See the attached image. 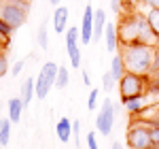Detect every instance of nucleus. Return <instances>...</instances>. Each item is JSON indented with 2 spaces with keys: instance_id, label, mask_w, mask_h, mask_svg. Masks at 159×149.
I'll return each instance as SVG.
<instances>
[{
  "instance_id": "f257e3e1",
  "label": "nucleus",
  "mask_w": 159,
  "mask_h": 149,
  "mask_svg": "<svg viewBox=\"0 0 159 149\" xmlns=\"http://www.w3.org/2000/svg\"><path fill=\"white\" fill-rule=\"evenodd\" d=\"M117 32H119V43L121 45H134V43H140V45H151L155 47V41H157V34L151 30V26L147 22V15L142 13H123L117 22Z\"/></svg>"
},
{
  "instance_id": "f03ea898",
  "label": "nucleus",
  "mask_w": 159,
  "mask_h": 149,
  "mask_svg": "<svg viewBox=\"0 0 159 149\" xmlns=\"http://www.w3.org/2000/svg\"><path fill=\"white\" fill-rule=\"evenodd\" d=\"M119 47H121L119 53L125 62L127 73H134V74L151 73V68H153V47L151 45L134 43V45H119Z\"/></svg>"
},
{
  "instance_id": "7ed1b4c3",
  "label": "nucleus",
  "mask_w": 159,
  "mask_h": 149,
  "mask_svg": "<svg viewBox=\"0 0 159 149\" xmlns=\"http://www.w3.org/2000/svg\"><path fill=\"white\" fill-rule=\"evenodd\" d=\"M30 15V0H4L0 2V17L11 26L13 30L21 28Z\"/></svg>"
},
{
  "instance_id": "20e7f679",
  "label": "nucleus",
  "mask_w": 159,
  "mask_h": 149,
  "mask_svg": "<svg viewBox=\"0 0 159 149\" xmlns=\"http://www.w3.org/2000/svg\"><path fill=\"white\" fill-rule=\"evenodd\" d=\"M125 145L129 149H151L153 147L151 126L147 122H140V119L132 117V124H129L127 134H125Z\"/></svg>"
},
{
  "instance_id": "39448f33",
  "label": "nucleus",
  "mask_w": 159,
  "mask_h": 149,
  "mask_svg": "<svg viewBox=\"0 0 159 149\" xmlns=\"http://www.w3.org/2000/svg\"><path fill=\"white\" fill-rule=\"evenodd\" d=\"M148 92V81L147 74H134V73H125L123 79L119 81V94H121V102L136 96H142Z\"/></svg>"
},
{
  "instance_id": "423d86ee",
  "label": "nucleus",
  "mask_w": 159,
  "mask_h": 149,
  "mask_svg": "<svg viewBox=\"0 0 159 149\" xmlns=\"http://www.w3.org/2000/svg\"><path fill=\"white\" fill-rule=\"evenodd\" d=\"M57 70H60V66L55 62H45L43 64V68H40V73H38V79H36V98L38 100L47 98L51 87L55 85Z\"/></svg>"
},
{
  "instance_id": "0eeeda50",
  "label": "nucleus",
  "mask_w": 159,
  "mask_h": 149,
  "mask_svg": "<svg viewBox=\"0 0 159 149\" xmlns=\"http://www.w3.org/2000/svg\"><path fill=\"white\" fill-rule=\"evenodd\" d=\"M115 119H117V113H115V102H112L110 98H104L102 107H100L98 117H96V130H98L102 137H108L110 132H112Z\"/></svg>"
},
{
  "instance_id": "6e6552de",
  "label": "nucleus",
  "mask_w": 159,
  "mask_h": 149,
  "mask_svg": "<svg viewBox=\"0 0 159 149\" xmlns=\"http://www.w3.org/2000/svg\"><path fill=\"white\" fill-rule=\"evenodd\" d=\"M79 38H81V30L79 28H68L66 30V51L72 68H81V49H79Z\"/></svg>"
},
{
  "instance_id": "1a4fd4ad",
  "label": "nucleus",
  "mask_w": 159,
  "mask_h": 149,
  "mask_svg": "<svg viewBox=\"0 0 159 149\" xmlns=\"http://www.w3.org/2000/svg\"><path fill=\"white\" fill-rule=\"evenodd\" d=\"M93 7L91 4H87L85 11H83V22H81V43L83 45H89L91 41H93Z\"/></svg>"
},
{
  "instance_id": "9d476101",
  "label": "nucleus",
  "mask_w": 159,
  "mask_h": 149,
  "mask_svg": "<svg viewBox=\"0 0 159 149\" xmlns=\"http://www.w3.org/2000/svg\"><path fill=\"white\" fill-rule=\"evenodd\" d=\"M148 96H151V92L142 94V96H136V98L125 100V102H121V104L125 107V111L129 113L132 117H138V115H140V113L144 111L147 107H151V104H153V100L148 98Z\"/></svg>"
},
{
  "instance_id": "9b49d317",
  "label": "nucleus",
  "mask_w": 159,
  "mask_h": 149,
  "mask_svg": "<svg viewBox=\"0 0 159 149\" xmlns=\"http://www.w3.org/2000/svg\"><path fill=\"white\" fill-rule=\"evenodd\" d=\"M68 17H70L68 7H55V11H53V30H55V34H66Z\"/></svg>"
},
{
  "instance_id": "f8f14e48",
  "label": "nucleus",
  "mask_w": 159,
  "mask_h": 149,
  "mask_svg": "<svg viewBox=\"0 0 159 149\" xmlns=\"http://www.w3.org/2000/svg\"><path fill=\"white\" fill-rule=\"evenodd\" d=\"M104 41H106V51H112V53L121 45L119 43V32H117V26L115 24H106V28H104Z\"/></svg>"
},
{
  "instance_id": "ddd939ff",
  "label": "nucleus",
  "mask_w": 159,
  "mask_h": 149,
  "mask_svg": "<svg viewBox=\"0 0 159 149\" xmlns=\"http://www.w3.org/2000/svg\"><path fill=\"white\" fill-rule=\"evenodd\" d=\"M104 28H106V11L98 9L93 11V41H100L104 36Z\"/></svg>"
},
{
  "instance_id": "4468645a",
  "label": "nucleus",
  "mask_w": 159,
  "mask_h": 149,
  "mask_svg": "<svg viewBox=\"0 0 159 149\" xmlns=\"http://www.w3.org/2000/svg\"><path fill=\"white\" fill-rule=\"evenodd\" d=\"M55 137L60 138L61 143H68L72 137V122L68 117H61L60 122L55 124Z\"/></svg>"
},
{
  "instance_id": "2eb2a0df",
  "label": "nucleus",
  "mask_w": 159,
  "mask_h": 149,
  "mask_svg": "<svg viewBox=\"0 0 159 149\" xmlns=\"http://www.w3.org/2000/svg\"><path fill=\"white\" fill-rule=\"evenodd\" d=\"M24 109H25V104H24V100H21V96L9 100V119H11L13 124H19V122H21Z\"/></svg>"
},
{
  "instance_id": "dca6fc26",
  "label": "nucleus",
  "mask_w": 159,
  "mask_h": 149,
  "mask_svg": "<svg viewBox=\"0 0 159 149\" xmlns=\"http://www.w3.org/2000/svg\"><path fill=\"white\" fill-rule=\"evenodd\" d=\"M21 100H24V104L28 107L30 102H32V98L36 96V79L34 77H30V79H25L24 83H21Z\"/></svg>"
},
{
  "instance_id": "f3484780",
  "label": "nucleus",
  "mask_w": 159,
  "mask_h": 149,
  "mask_svg": "<svg viewBox=\"0 0 159 149\" xmlns=\"http://www.w3.org/2000/svg\"><path fill=\"white\" fill-rule=\"evenodd\" d=\"M110 73L115 74V79H117V81H121L123 74L127 73V68H125V62H123L121 53H117V55L112 58V62H110Z\"/></svg>"
},
{
  "instance_id": "a211bd4d",
  "label": "nucleus",
  "mask_w": 159,
  "mask_h": 149,
  "mask_svg": "<svg viewBox=\"0 0 159 149\" xmlns=\"http://www.w3.org/2000/svg\"><path fill=\"white\" fill-rule=\"evenodd\" d=\"M36 45L40 49H49V28H47V22L38 26V32H36Z\"/></svg>"
},
{
  "instance_id": "6ab92c4d",
  "label": "nucleus",
  "mask_w": 159,
  "mask_h": 149,
  "mask_svg": "<svg viewBox=\"0 0 159 149\" xmlns=\"http://www.w3.org/2000/svg\"><path fill=\"white\" fill-rule=\"evenodd\" d=\"M13 32H15V30H13L11 26H9L4 19H2V17H0V43L4 45V49L9 47V38H11Z\"/></svg>"
},
{
  "instance_id": "aec40b11",
  "label": "nucleus",
  "mask_w": 159,
  "mask_h": 149,
  "mask_svg": "<svg viewBox=\"0 0 159 149\" xmlns=\"http://www.w3.org/2000/svg\"><path fill=\"white\" fill-rule=\"evenodd\" d=\"M68 83H70V73H68L66 66H60V70H57V79H55V87H57V89H64Z\"/></svg>"
},
{
  "instance_id": "412c9836",
  "label": "nucleus",
  "mask_w": 159,
  "mask_h": 149,
  "mask_svg": "<svg viewBox=\"0 0 159 149\" xmlns=\"http://www.w3.org/2000/svg\"><path fill=\"white\" fill-rule=\"evenodd\" d=\"M147 22H148V26H151V30L159 36V9H148Z\"/></svg>"
},
{
  "instance_id": "4be33fe9",
  "label": "nucleus",
  "mask_w": 159,
  "mask_h": 149,
  "mask_svg": "<svg viewBox=\"0 0 159 149\" xmlns=\"http://www.w3.org/2000/svg\"><path fill=\"white\" fill-rule=\"evenodd\" d=\"M147 81H148V92H151V94L157 92L159 94V68L157 70H151V73L147 74Z\"/></svg>"
},
{
  "instance_id": "5701e85b",
  "label": "nucleus",
  "mask_w": 159,
  "mask_h": 149,
  "mask_svg": "<svg viewBox=\"0 0 159 149\" xmlns=\"http://www.w3.org/2000/svg\"><path fill=\"white\" fill-rule=\"evenodd\" d=\"M115 85H119V81L115 79V74L110 73V68H108L106 73L102 74V87H104L106 92H110V89H112V87H115Z\"/></svg>"
},
{
  "instance_id": "b1692460",
  "label": "nucleus",
  "mask_w": 159,
  "mask_h": 149,
  "mask_svg": "<svg viewBox=\"0 0 159 149\" xmlns=\"http://www.w3.org/2000/svg\"><path fill=\"white\" fill-rule=\"evenodd\" d=\"M11 124H13V122L7 117V122H4L2 130H0V145H2V147L9 145V138H11Z\"/></svg>"
},
{
  "instance_id": "393cba45",
  "label": "nucleus",
  "mask_w": 159,
  "mask_h": 149,
  "mask_svg": "<svg viewBox=\"0 0 159 149\" xmlns=\"http://www.w3.org/2000/svg\"><path fill=\"white\" fill-rule=\"evenodd\" d=\"M9 73V58H7V49H0V77Z\"/></svg>"
},
{
  "instance_id": "a878e982",
  "label": "nucleus",
  "mask_w": 159,
  "mask_h": 149,
  "mask_svg": "<svg viewBox=\"0 0 159 149\" xmlns=\"http://www.w3.org/2000/svg\"><path fill=\"white\" fill-rule=\"evenodd\" d=\"M98 96H100V89H91L89 92V98H87V107H89V111H93L96 107H98Z\"/></svg>"
},
{
  "instance_id": "bb28decb",
  "label": "nucleus",
  "mask_w": 159,
  "mask_h": 149,
  "mask_svg": "<svg viewBox=\"0 0 159 149\" xmlns=\"http://www.w3.org/2000/svg\"><path fill=\"white\" fill-rule=\"evenodd\" d=\"M72 137H74V147H81V122L74 119L72 122Z\"/></svg>"
},
{
  "instance_id": "cd10ccee",
  "label": "nucleus",
  "mask_w": 159,
  "mask_h": 149,
  "mask_svg": "<svg viewBox=\"0 0 159 149\" xmlns=\"http://www.w3.org/2000/svg\"><path fill=\"white\" fill-rule=\"evenodd\" d=\"M87 147L98 149V141H96V132H87Z\"/></svg>"
},
{
  "instance_id": "c85d7f7f",
  "label": "nucleus",
  "mask_w": 159,
  "mask_h": 149,
  "mask_svg": "<svg viewBox=\"0 0 159 149\" xmlns=\"http://www.w3.org/2000/svg\"><path fill=\"white\" fill-rule=\"evenodd\" d=\"M151 141L153 145H159V126H151Z\"/></svg>"
},
{
  "instance_id": "c756f323",
  "label": "nucleus",
  "mask_w": 159,
  "mask_h": 149,
  "mask_svg": "<svg viewBox=\"0 0 159 149\" xmlns=\"http://www.w3.org/2000/svg\"><path fill=\"white\" fill-rule=\"evenodd\" d=\"M110 9L115 13H123V0H110Z\"/></svg>"
},
{
  "instance_id": "7c9ffc66",
  "label": "nucleus",
  "mask_w": 159,
  "mask_h": 149,
  "mask_svg": "<svg viewBox=\"0 0 159 149\" xmlns=\"http://www.w3.org/2000/svg\"><path fill=\"white\" fill-rule=\"evenodd\" d=\"M159 68V47H153V68L151 70H157Z\"/></svg>"
},
{
  "instance_id": "2f4dec72",
  "label": "nucleus",
  "mask_w": 159,
  "mask_h": 149,
  "mask_svg": "<svg viewBox=\"0 0 159 149\" xmlns=\"http://www.w3.org/2000/svg\"><path fill=\"white\" fill-rule=\"evenodd\" d=\"M24 66H25V62H24V60H19V62H15V66H13V74L17 77V74H19L21 70H24Z\"/></svg>"
},
{
  "instance_id": "473e14b6",
  "label": "nucleus",
  "mask_w": 159,
  "mask_h": 149,
  "mask_svg": "<svg viewBox=\"0 0 159 149\" xmlns=\"http://www.w3.org/2000/svg\"><path fill=\"white\" fill-rule=\"evenodd\" d=\"M142 4H147L148 9H159V0H140Z\"/></svg>"
},
{
  "instance_id": "72a5a7b5",
  "label": "nucleus",
  "mask_w": 159,
  "mask_h": 149,
  "mask_svg": "<svg viewBox=\"0 0 159 149\" xmlns=\"http://www.w3.org/2000/svg\"><path fill=\"white\" fill-rule=\"evenodd\" d=\"M83 83H85V85L91 83V79H89V73H87V70H83Z\"/></svg>"
},
{
  "instance_id": "f704fd0d",
  "label": "nucleus",
  "mask_w": 159,
  "mask_h": 149,
  "mask_svg": "<svg viewBox=\"0 0 159 149\" xmlns=\"http://www.w3.org/2000/svg\"><path fill=\"white\" fill-rule=\"evenodd\" d=\"M110 149H125V147H123V143H121V141H115V143H112V147H110Z\"/></svg>"
},
{
  "instance_id": "c9c22d12",
  "label": "nucleus",
  "mask_w": 159,
  "mask_h": 149,
  "mask_svg": "<svg viewBox=\"0 0 159 149\" xmlns=\"http://www.w3.org/2000/svg\"><path fill=\"white\" fill-rule=\"evenodd\" d=\"M115 113H117V117L121 115V104H115Z\"/></svg>"
},
{
  "instance_id": "e433bc0d",
  "label": "nucleus",
  "mask_w": 159,
  "mask_h": 149,
  "mask_svg": "<svg viewBox=\"0 0 159 149\" xmlns=\"http://www.w3.org/2000/svg\"><path fill=\"white\" fill-rule=\"evenodd\" d=\"M4 122H7V117H0V130H2V126H4Z\"/></svg>"
},
{
  "instance_id": "4c0bfd02",
  "label": "nucleus",
  "mask_w": 159,
  "mask_h": 149,
  "mask_svg": "<svg viewBox=\"0 0 159 149\" xmlns=\"http://www.w3.org/2000/svg\"><path fill=\"white\" fill-rule=\"evenodd\" d=\"M51 4H53V7H57V4H60V0H49Z\"/></svg>"
},
{
  "instance_id": "58836bf2",
  "label": "nucleus",
  "mask_w": 159,
  "mask_h": 149,
  "mask_svg": "<svg viewBox=\"0 0 159 149\" xmlns=\"http://www.w3.org/2000/svg\"><path fill=\"white\" fill-rule=\"evenodd\" d=\"M155 47H159V36H157V41H155Z\"/></svg>"
},
{
  "instance_id": "ea45409f",
  "label": "nucleus",
  "mask_w": 159,
  "mask_h": 149,
  "mask_svg": "<svg viewBox=\"0 0 159 149\" xmlns=\"http://www.w3.org/2000/svg\"><path fill=\"white\" fill-rule=\"evenodd\" d=\"M151 149H159V145H153V147H151Z\"/></svg>"
},
{
  "instance_id": "a19ab883",
  "label": "nucleus",
  "mask_w": 159,
  "mask_h": 149,
  "mask_svg": "<svg viewBox=\"0 0 159 149\" xmlns=\"http://www.w3.org/2000/svg\"><path fill=\"white\" fill-rule=\"evenodd\" d=\"M0 49H4V45H2V43H0Z\"/></svg>"
},
{
  "instance_id": "79ce46f5",
  "label": "nucleus",
  "mask_w": 159,
  "mask_h": 149,
  "mask_svg": "<svg viewBox=\"0 0 159 149\" xmlns=\"http://www.w3.org/2000/svg\"><path fill=\"white\" fill-rule=\"evenodd\" d=\"M0 149H4V147H2V145H0Z\"/></svg>"
},
{
  "instance_id": "37998d69",
  "label": "nucleus",
  "mask_w": 159,
  "mask_h": 149,
  "mask_svg": "<svg viewBox=\"0 0 159 149\" xmlns=\"http://www.w3.org/2000/svg\"><path fill=\"white\" fill-rule=\"evenodd\" d=\"M0 2H4V0H0Z\"/></svg>"
}]
</instances>
